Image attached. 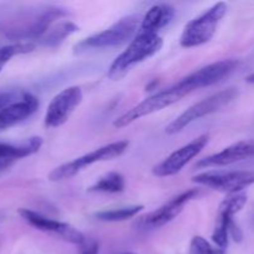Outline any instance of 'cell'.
<instances>
[{"instance_id":"cell-1","label":"cell","mask_w":254,"mask_h":254,"mask_svg":"<svg viewBox=\"0 0 254 254\" xmlns=\"http://www.w3.org/2000/svg\"><path fill=\"white\" fill-rule=\"evenodd\" d=\"M163 44V39L155 32L139 31V34L131 40L128 49L124 50L111 64L107 73L108 78L112 81L123 78L131 67L158 54Z\"/></svg>"},{"instance_id":"cell-2","label":"cell","mask_w":254,"mask_h":254,"mask_svg":"<svg viewBox=\"0 0 254 254\" xmlns=\"http://www.w3.org/2000/svg\"><path fill=\"white\" fill-rule=\"evenodd\" d=\"M141 20L140 15H128L122 17L121 20L109 26L103 31L94 34L92 36L86 37L81 42L74 46V52L88 51L92 49H109V47H117L126 42L130 41L131 39L139 34L140 30Z\"/></svg>"},{"instance_id":"cell-3","label":"cell","mask_w":254,"mask_h":254,"mask_svg":"<svg viewBox=\"0 0 254 254\" xmlns=\"http://www.w3.org/2000/svg\"><path fill=\"white\" fill-rule=\"evenodd\" d=\"M189 93H190V91L178 82V83L169 87V88L163 89L158 93H154L153 96L148 97L144 101H141L140 103L136 104L135 107L129 109L128 112L122 114L119 118L114 121L113 126L118 129L128 127L129 124L143 118V117L150 116L155 112L163 111L164 108L173 106L174 103L179 102L181 98L188 96Z\"/></svg>"},{"instance_id":"cell-4","label":"cell","mask_w":254,"mask_h":254,"mask_svg":"<svg viewBox=\"0 0 254 254\" xmlns=\"http://www.w3.org/2000/svg\"><path fill=\"white\" fill-rule=\"evenodd\" d=\"M227 4L217 2L196 19L191 20L180 36V45L186 49L201 46L210 41L217 30L218 24L227 12Z\"/></svg>"},{"instance_id":"cell-5","label":"cell","mask_w":254,"mask_h":254,"mask_svg":"<svg viewBox=\"0 0 254 254\" xmlns=\"http://www.w3.org/2000/svg\"><path fill=\"white\" fill-rule=\"evenodd\" d=\"M237 88L231 87V88L223 89V91L217 92V93L197 102V103L191 106L189 109H186L183 114H180L175 121H173L166 127V134L174 135V134L180 133V131H183L186 127L190 126L193 122L198 121V119L203 118L206 116H210V114L215 113V112L220 111L221 108L230 104L231 102H233L237 98Z\"/></svg>"},{"instance_id":"cell-6","label":"cell","mask_w":254,"mask_h":254,"mask_svg":"<svg viewBox=\"0 0 254 254\" xmlns=\"http://www.w3.org/2000/svg\"><path fill=\"white\" fill-rule=\"evenodd\" d=\"M128 146L129 141L127 140L114 141V143L101 146V148L96 149V150L91 151V153L84 154V155L79 156V158L74 159V160L69 161V163H66L64 165L59 166V168L54 169L50 173L49 180L54 181V183L68 180V179L73 178L79 171L83 170L87 166L92 165V164L118 158V156H121L128 149Z\"/></svg>"},{"instance_id":"cell-7","label":"cell","mask_w":254,"mask_h":254,"mask_svg":"<svg viewBox=\"0 0 254 254\" xmlns=\"http://www.w3.org/2000/svg\"><path fill=\"white\" fill-rule=\"evenodd\" d=\"M192 183L228 195L240 193L248 186L254 185V170L207 171L193 176Z\"/></svg>"},{"instance_id":"cell-8","label":"cell","mask_w":254,"mask_h":254,"mask_svg":"<svg viewBox=\"0 0 254 254\" xmlns=\"http://www.w3.org/2000/svg\"><path fill=\"white\" fill-rule=\"evenodd\" d=\"M83 93L78 86L64 88L54 97L45 114V126L47 128H57L68 121L74 109L81 104Z\"/></svg>"},{"instance_id":"cell-9","label":"cell","mask_w":254,"mask_h":254,"mask_svg":"<svg viewBox=\"0 0 254 254\" xmlns=\"http://www.w3.org/2000/svg\"><path fill=\"white\" fill-rule=\"evenodd\" d=\"M208 140H210L208 134H202V135L197 136L189 144L171 153L160 164L154 166L153 174L158 178H168V176L176 175L183 170L184 166L188 165L193 158H196L203 150V148L208 144Z\"/></svg>"},{"instance_id":"cell-10","label":"cell","mask_w":254,"mask_h":254,"mask_svg":"<svg viewBox=\"0 0 254 254\" xmlns=\"http://www.w3.org/2000/svg\"><path fill=\"white\" fill-rule=\"evenodd\" d=\"M237 66L238 61L233 59L213 62V64H207V66L190 73L189 76L184 77L183 79L179 81V83L183 84L191 93L196 89L205 88V87H210L218 83L226 77L230 76L237 68Z\"/></svg>"},{"instance_id":"cell-11","label":"cell","mask_w":254,"mask_h":254,"mask_svg":"<svg viewBox=\"0 0 254 254\" xmlns=\"http://www.w3.org/2000/svg\"><path fill=\"white\" fill-rule=\"evenodd\" d=\"M19 215L21 216L22 220L26 221L30 226L35 227L36 230L51 233V235L56 236L57 238L64 241V242L79 246L86 240V237H84L81 231H78L73 226L68 225V223L51 220V218L45 217V216L40 215L35 211L27 210V208H20Z\"/></svg>"},{"instance_id":"cell-12","label":"cell","mask_w":254,"mask_h":254,"mask_svg":"<svg viewBox=\"0 0 254 254\" xmlns=\"http://www.w3.org/2000/svg\"><path fill=\"white\" fill-rule=\"evenodd\" d=\"M198 193H200V191L197 189H192V190H189L180 193L179 196H176V197L171 198L170 201L164 203L158 210L143 216L139 220V226H141L145 230H156V228H160L163 226L168 225L169 222H171L174 218H176L183 212L184 207L190 201L197 197Z\"/></svg>"},{"instance_id":"cell-13","label":"cell","mask_w":254,"mask_h":254,"mask_svg":"<svg viewBox=\"0 0 254 254\" xmlns=\"http://www.w3.org/2000/svg\"><path fill=\"white\" fill-rule=\"evenodd\" d=\"M254 156V140H243L227 146L220 153L201 159L195 165L196 169L221 168Z\"/></svg>"},{"instance_id":"cell-14","label":"cell","mask_w":254,"mask_h":254,"mask_svg":"<svg viewBox=\"0 0 254 254\" xmlns=\"http://www.w3.org/2000/svg\"><path fill=\"white\" fill-rule=\"evenodd\" d=\"M37 107H39V101L36 97L30 93H25L20 101H16L0 111V130H5L29 118L36 112Z\"/></svg>"},{"instance_id":"cell-15","label":"cell","mask_w":254,"mask_h":254,"mask_svg":"<svg viewBox=\"0 0 254 254\" xmlns=\"http://www.w3.org/2000/svg\"><path fill=\"white\" fill-rule=\"evenodd\" d=\"M42 145L40 136H32L19 144L0 143V170L11 165L15 160L37 153Z\"/></svg>"},{"instance_id":"cell-16","label":"cell","mask_w":254,"mask_h":254,"mask_svg":"<svg viewBox=\"0 0 254 254\" xmlns=\"http://www.w3.org/2000/svg\"><path fill=\"white\" fill-rule=\"evenodd\" d=\"M174 15H175V9L169 4H156L151 6L150 9L146 11L144 15L143 20H141L140 30L139 31L144 32H155L168 24L173 20Z\"/></svg>"},{"instance_id":"cell-17","label":"cell","mask_w":254,"mask_h":254,"mask_svg":"<svg viewBox=\"0 0 254 254\" xmlns=\"http://www.w3.org/2000/svg\"><path fill=\"white\" fill-rule=\"evenodd\" d=\"M78 30L79 27L77 26L76 24H73L72 21L60 22V24L52 26L40 40H41L42 44L46 45V46H59V45L61 44V42H64L67 37L73 35L74 32H77Z\"/></svg>"},{"instance_id":"cell-18","label":"cell","mask_w":254,"mask_h":254,"mask_svg":"<svg viewBox=\"0 0 254 254\" xmlns=\"http://www.w3.org/2000/svg\"><path fill=\"white\" fill-rule=\"evenodd\" d=\"M126 189V181L122 174L108 173L102 176L94 185L88 189L89 192H106V193H118L123 192Z\"/></svg>"},{"instance_id":"cell-19","label":"cell","mask_w":254,"mask_h":254,"mask_svg":"<svg viewBox=\"0 0 254 254\" xmlns=\"http://www.w3.org/2000/svg\"><path fill=\"white\" fill-rule=\"evenodd\" d=\"M144 206L135 205V206H128V207L122 208H114V210H106L97 212L94 217L103 222H122V221L130 220V218L135 217L140 211H143Z\"/></svg>"},{"instance_id":"cell-20","label":"cell","mask_w":254,"mask_h":254,"mask_svg":"<svg viewBox=\"0 0 254 254\" xmlns=\"http://www.w3.org/2000/svg\"><path fill=\"white\" fill-rule=\"evenodd\" d=\"M247 203V195L246 193H232L228 195L225 200L221 202L218 207V217H230L233 218L236 213L240 212Z\"/></svg>"},{"instance_id":"cell-21","label":"cell","mask_w":254,"mask_h":254,"mask_svg":"<svg viewBox=\"0 0 254 254\" xmlns=\"http://www.w3.org/2000/svg\"><path fill=\"white\" fill-rule=\"evenodd\" d=\"M35 45L32 42H15V44L6 45V46L0 47V71L2 69V67L10 61L14 56L16 55H22V54H29V52L34 51Z\"/></svg>"},{"instance_id":"cell-22","label":"cell","mask_w":254,"mask_h":254,"mask_svg":"<svg viewBox=\"0 0 254 254\" xmlns=\"http://www.w3.org/2000/svg\"><path fill=\"white\" fill-rule=\"evenodd\" d=\"M191 254H225V251L213 248L207 241L201 236H195L190 243Z\"/></svg>"},{"instance_id":"cell-23","label":"cell","mask_w":254,"mask_h":254,"mask_svg":"<svg viewBox=\"0 0 254 254\" xmlns=\"http://www.w3.org/2000/svg\"><path fill=\"white\" fill-rule=\"evenodd\" d=\"M79 247V254H98L99 245L93 238H86Z\"/></svg>"},{"instance_id":"cell-24","label":"cell","mask_w":254,"mask_h":254,"mask_svg":"<svg viewBox=\"0 0 254 254\" xmlns=\"http://www.w3.org/2000/svg\"><path fill=\"white\" fill-rule=\"evenodd\" d=\"M17 98V93L14 91H5L0 92V111L9 107L10 104L15 103V99Z\"/></svg>"},{"instance_id":"cell-25","label":"cell","mask_w":254,"mask_h":254,"mask_svg":"<svg viewBox=\"0 0 254 254\" xmlns=\"http://www.w3.org/2000/svg\"><path fill=\"white\" fill-rule=\"evenodd\" d=\"M228 232H230V236L233 238V241H236V242H241V241H242L243 233L242 231H241V228L236 225L235 221H232V222L230 223Z\"/></svg>"},{"instance_id":"cell-26","label":"cell","mask_w":254,"mask_h":254,"mask_svg":"<svg viewBox=\"0 0 254 254\" xmlns=\"http://www.w3.org/2000/svg\"><path fill=\"white\" fill-rule=\"evenodd\" d=\"M246 82H247V83L254 84V72H253V73H251L250 76H248L247 78H246Z\"/></svg>"},{"instance_id":"cell-27","label":"cell","mask_w":254,"mask_h":254,"mask_svg":"<svg viewBox=\"0 0 254 254\" xmlns=\"http://www.w3.org/2000/svg\"><path fill=\"white\" fill-rule=\"evenodd\" d=\"M124 254H134V253H124Z\"/></svg>"},{"instance_id":"cell-28","label":"cell","mask_w":254,"mask_h":254,"mask_svg":"<svg viewBox=\"0 0 254 254\" xmlns=\"http://www.w3.org/2000/svg\"><path fill=\"white\" fill-rule=\"evenodd\" d=\"M0 171H1V170H0Z\"/></svg>"}]
</instances>
